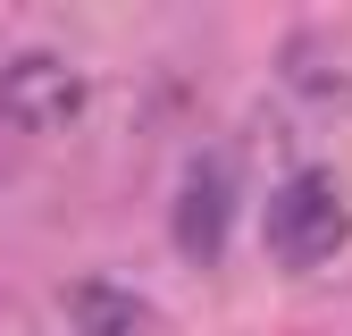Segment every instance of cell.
<instances>
[{"mask_svg":"<svg viewBox=\"0 0 352 336\" xmlns=\"http://www.w3.org/2000/svg\"><path fill=\"white\" fill-rule=\"evenodd\" d=\"M76 109H84L76 59L17 51L9 67H0V126H17V135H59V126H76Z\"/></svg>","mask_w":352,"mask_h":336,"instance_id":"obj_2","label":"cell"},{"mask_svg":"<svg viewBox=\"0 0 352 336\" xmlns=\"http://www.w3.org/2000/svg\"><path fill=\"white\" fill-rule=\"evenodd\" d=\"M227 210H235L227 160H193L185 185H176V252L185 261H218L227 252Z\"/></svg>","mask_w":352,"mask_h":336,"instance_id":"obj_3","label":"cell"},{"mask_svg":"<svg viewBox=\"0 0 352 336\" xmlns=\"http://www.w3.org/2000/svg\"><path fill=\"white\" fill-rule=\"evenodd\" d=\"M59 311H67L76 336H168L160 303H143V294L118 286V277H76V286L59 294Z\"/></svg>","mask_w":352,"mask_h":336,"instance_id":"obj_4","label":"cell"},{"mask_svg":"<svg viewBox=\"0 0 352 336\" xmlns=\"http://www.w3.org/2000/svg\"><path fill=\"white\" fill-rule=\"evenodd\" d=\"M344 235H352V210H344V185L327 177V168H302V177L277 185V202H269V252L285 269H319Z\"/></svg>","mask_w":352,"mask_h":336,"instance_id":"obj_1","label":"cell"}]
</instances>
